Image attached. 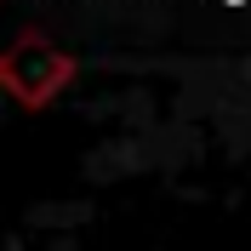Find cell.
Returning <instances> with one entry per match:
<instances>
[{"mask_svg": "<svg viewBox=\"0 0 251 251\" xmlns=\"http://www.w3.org/2000/svg\"><path fill=\"white\" fill-rule=\"evenodd\" d=\"M75 51H63L51 34L40 29H23L17 40L0 46V92L12 97L23 114H40L51 109L63 92H69V80H75Z\"/></svg>", "mask_w": 251, "mask_h": 251, "instance_id": "1", "label": "cell"}]
</instances>
